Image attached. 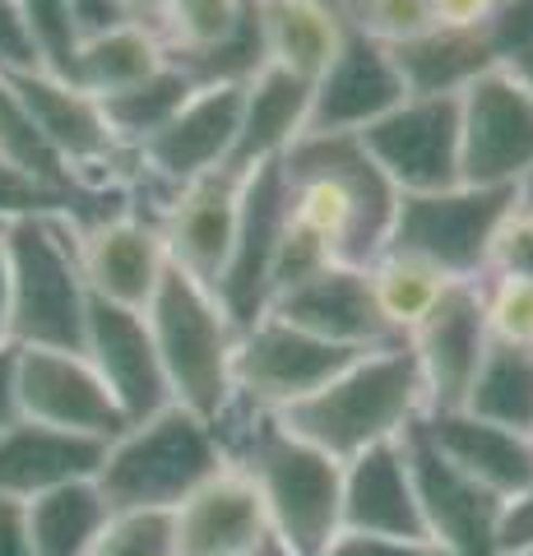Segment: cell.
I'll return each mask as SVG.
<instances>
[{"label":"cell","instance_id":"obj_1","mask_svg":"<svg viewBox=\"0 0 533 556\" xmlns=\"http://www.w3.org/2000/svg\"><path fill=\"white\" fill-rule=\"evenodd\" d=\"M223 464L246 473L265 506L269 533L292 556H316L343 529V464L302 441L279 413H265L232 394L214 417Z\"/></svg>","mask_w":533,"mask_h":556},{"label":"cell","instance_id":"obj_2","mask_svg":"<svg viewBox=\"0 0 533 556\" xmlns=\"http://www.w3.org/2000/svg\"><path fill=\"white\" fill-rule=\"evenodd\" d=\"M288 218L316 237L339 265L367 269L390 247L399 190L357 135H302L283 159Z\"/></svg>","mask_w":533,"mask_h":556},{"label":"cell","instance_id":"obj_3","mask_svg":"<svg viewBox=\"0 0 533 556\" xmlns=\"http://www.w3.org/2000/svg\"><path fill=\"white\" fill-rule=\"evenodd\" d=\"M427 417V390L408 343H385L353 357L330 386L306 404L288 408L283 422L330 459L348 464L371 445L399 441L413 422Z\"/></svg>","mask_w":533,"mask_h":556},{"label":"cell","instance_id":"obj_4","mask_svg":"<svg viewBox=\"0 0 533 556\" xmlns=\"http://www.w3.org/2000/svg\"><path fill=\"white\" fill-rule=\"evenodd\" d=\"M144 325L167 371L172 404L214 422L237 394L232 357H237V339H242V329L223 311L218 292L204 288L200 278L181 274L177 265H167L158 292L144 306Z\"/></svg>","mask_w":533,"mask_h":556},{"label":"cell","instance_id":"obj_5","mask_svg":"<svg viewBox=\"0 0 533 556\" xmlns=\"http://www.w3.org/2000/svg\"><path fill=\"white\" fill-rule=\"evenodd\" d=\"M10 260V343L84 353L89 283L79 269V232L71 218H20L0 228Z\"/></svg>","mask_w":533,"mask_h":556},{"label":"cell","instance_id":"obj_6","mask_svg":"<svg viewBox=\"0 0 533 556\" xmlns=\"http://www.w3.org/2000/svg\"><path fill=\"white\" fill-rule=\"evenodd\" d=\"M223 468L214 427L191 408L172 404L163 413L130 422L107 441L98 464V492L112 510H177L200 482Z\"/></svg>","mask_w":533,"mask_h":556},{"label":"cell","instance_id":"obj_7","mask_svg":"<svg viewBox=\"0 0 533 556\" xmlns=\"http://www.w3.org/2000/svg\"><path fill=\"white\" fill-rule=\"evenodd\" d=\"M515 190L492 186H450L432 195H399L390 247L436 265L455 283H478L487 274L492 237L510 214Z\"/></svg>","mask_w":533,"mask_h":556},{"label":"cell","instance_id":"obj_8","mask_svg":"<svg viewBox=\"0 0 533 556\" xmlns=\"http://www.w3.org/2000/svg\"><path fill=\"white\" fill-rule=\"evenodd\" d=\"M524 172H533V84L520 65H492L459 93V177L515 190Z\"/></svg>","mask_w":533,"mask_h":556},{"label":"cell","instance_id":"obj_9","mask_svg":"<svg viewBox=\"0 0 533 556\" xmlns=\"http://www.w3.org/2000/svg\"><path fill=\"white\" fill-rule=\"evenodd\" d=\"M353 357L363 353L339 348L330 339L312 334V329L288 325L283 316H261L237 339L232 386H237V399L283 417L288 408L306 404L316 390L330 386Z\"/></svg>","mask_w":533,"mask_h":556},{"label":"cell","instance_id":"obj_10","mask_svg":"<svg viewBox=\"0 0 533 556\" xmlns=\"http://www.w3.org/2000/svg\"><path fill=\"white\" fill-rule=\"evenodd\" d=\"M399 195H432L459 186V93L404 98L357 135Z\"/></svg>","mask_w":533,"mask_h":556},{"label":"cell","instance_id":"obj_11","mask_svg":"<svg viewBox=\"0 0 533 556\" xmlns=\"http://www.w3.org/2000/svg\"><path fill=\"white\" fill-rule=\"evenodd\" d=\"M283 232H288V172L279 159L242 177L232 251L214 283L218 302L237 329L255 325L269 311V274H274V255H279Z\"/></svg>","mask_w":533,"mask_h":556},{"label":"cell","instance_id":"obj_12","mask_svg":"<svg viewBox=\"0 0 533 556\" xmlns=\"http://www.w3.org/2000/svg\"><path fill=\"white\" fill-rule=\"evenodd\" d=\"M20 404L28 422L102 445L126 431V417L93 371V362L71 348H20Z\"/></svg>","mask_w":533,"mask_h":556},{"label":"cell","instance_id":"obj_13","mask_svg":"<svg viewBox=\"0 0 533 556\" xmlns=\"http://www.w3.org/2000/svg\"><path fill=\"white\" fill-rule=\"evenodd\" d=\"M242 93L246 84H204V89H195L186 98V108L135 153L144 177L163 186L167 195H177L181 186L228 167L237 126H242Z\"/></svg>","mask_w":533,"mask_h":556},{"label":"cell","instance_id":"obj_14","mask_svg":"<svg viewBox=\"0 0 533 556\" xmlns=\"http://www.w3.org/2000/svg\"><path fill=\"white\" fill-rule=\"evenodd\" d=\"M404 455L418 486V506L427 525V543H441L459 556H496V519H502V496L464 478L459 468L432 445L422 422L404 431Z\"/></svg>","mask_w":533,"mask_h":556},{"label":"cell","instance_id":"obj_15","mask_svg":"<svg viewBox=\"0 0 533 556\" xmlns=\"http://www.w3.org/2000/svg\"><path fill=\"white\" fill-rule=\"evenodd\" d=\"M408 98L399 61L385 42H371L363 33H348L330 70L312 84V112L306 135H363L371 121H381Z\"/></svg>","mask_w":533,"mask_h":556},{"label":"cell","instance_id":"obj_16","mask_svg":"<svg viewBox=\"0 0 533 556\" xmlns=\"http://www.w3.org/2000/svg\"><path fill=\"white\" fill-rule=\"evenodd\" d=\"M84 357L93 362L102 386L116 399L126 427L172 408V386L158 362V348L144 325V311H126L112 302H89V325H84Z\"/></svg>","mask_w":533,"mask_h":556},{"label":"cell","instance_id":"obj_17","mask_svg":"<svg viewBox=\"0 0 533 556\" xmlns=\"http://www.w3.org/2000/svg\"><path fill=\"white\" fill-rule=\"evenodd\" d=\"M487 348H492V339H487L478 283H455L441 298V306L422 320L418 334L408 339V353L418 362V376L427 390V413L464 408Z\"/></svg>","mask_w":533,"mask_h":556},{"label":"cell","instance_id":"obj_18","mask_svg":"<svg viewBox=\"0 0 533 556\" xmlns=\"http://www.w3.org/2000/svg\"><path fill=\"white\" fill-rule=\"evenodd\" d=\"M75 232H79V269L84 283H89V298L126 311H144L172 265L158 223L130 208V214L102 218Z\"/></svg>","mask_w":533,"mask_h":556},{"label":"cell","instance_id":"obj_19","mask_svg":"<svg viewBox=\"0 0 533 556\" xmlns=\"http://www.w3.org/2000/svg\"><path fill=\"white\" fill-rule=\"evenodd\" d=\"M343 529L390 538V543L418 547L427 543L418 486H413V468L404 455V437L390 445H371L357 459L343 464V501H339Z\"/></svg>","mask_w":533,"mask_h":556},{"label":"cell","instance_id":"obj_20","mask_svg":"<svg viewBox=\"0 0 533 556\" xmlns=\"http://www.w3.org/2000/svg\"><path fill=\"white\" fill-rule=\"evenodd\" d=\"M237 204H242V177L210 172V177L181 186L158 218L167 260L181 274L200 278L204 288H214L223 265H228L232 232H237Z\"/></svg>","mask_w":533,"mask_h":556},{"label":"cell","instance_id":"obj_21","mask_svg":"<svg viewBox=\"0 0 533 556\" xmlns=\"http://www.w3.org/2000/svg\"><path fill=\"white\" fill-rule=\"evenodd\" d=\"M265 316H283L288 325L312 329V334L330 339L339 348H353V353H371V348L399 343V339H390L381 311H376V302H371L367 269H357V265L320 269L316 278L288 288Z\"/></svg>","mask_w":533,"mask_h":556},{"label":"cell","instance_id":"obj_22","mask_svg":"<svg viewBox=\"0 0 533 556\" xmlns=\"http://www.w3.org/2000/svg\"><path fill=\"white\" fill-rule=\"evenodd\" d=\"M177 556H251L269 538L265 506L246 473L223 464L172 510Z\"/></svg>","mask_w":533,"mask_h":556},{"label":"cell","instance_id":"obj_23","mask_svg":"<svg viewBox=\"0 0 533 556\" xmlns=\"http://www.w3.org/2000/svg\"><path fill=\"white\" fill-rule=\"evenodd\" d=\"M422 431L432 437V445L450 459L464 478H473L478 486H487L492 496H515L533 482V437L506 431L483 417L450 408V413H427Z\"/></svg>","mask_w":533,"mask_h":556},{"label":"cell","instance_id":"obj_24","mask_svg":"<svg viewBox=\"0 0 533 556\" xmlns=\"http://www.w3.org/2000/svg\"><path fill=\"white\" fill-rule=\"evenodd\" d=\"M102 441L71 437V431L42 427V422H14L0 437V501H33L42 492H56L65 482L98 478Z\"/></svg>","mask_w":533,"mask_h":556},{"label":"cell","instance_id":"obj_25","mask_svg":"<svg viewBox=\"0 0 533 556\" xmlns=\"http://www.w3.org/2000/svg\"><path fill=\"white\" fill-rule=\"evenodd\" d=\"M306 112H312V84L279 65H265L242 93V126L223 172L251 177L255 167L288 159V149L306 135Z\"/></svg>","mask_w":533,"mask_h":556},{"label":"cell","instance_id":"obj_26","mask_svg":"<svg viewBox=\"0 0 533 556\" xmlns=\"http://www.w3.org/2000/svg\"><path fill=\"white\" fill-rule=\"evenodd\" d=\"M261 24L269 65H279L306 84H316L330 70L343 38H348L330 0H261Z\"/></svg>","mask_w":533,"mask_h":556},{"label":"cell","instance_id":"obj_27","mask_svg":"<svg viewBox=\"0 0 533 556\" xmlns=\"http://www.w3.org/2000/svg\"><path fill=\"white\" fill-rule=\"evenodd\" d=\"M172 61L167 42L158 38V28L149 24H122L98 38H84L71 65V84H79L84 93H93L98 102L112 93H126L130 84H140Z\"/></svg>","mask_w":533,"mask_h":556},{"label":"cell","instance_id":"obj_28","mask_svg":"<svg viewBox=\"0 0 533 556\" xmlns=\"http://www.w3.org/2000/svg\"><path fill=\"white\" fill-rule=\"evenodd\" d=\"M367 283H371V302L381 311L390 339L408 343L422 329V320L441 306L445 292L455 288V278H445L436 265H427L418 255L385 247L367 265Z\"/></svg>","mask_w":533,"mask_h":556},{"label":"cell","instance_id":"obj_29","mask_svg":"<svg viewBox=\"0 0 533 556\" xmlns=\"http://www.w3.org/2000/svg\"><path fill=\"white\" fill-rule=\"evenodd\" d=\"M107 515L112 506L102 501L93 478L65 482L56 492L24 501V529H28L33 556H89Z\"/></svg>","mask_w":533,"mask_h":556},{"label":"cell","instance_id":"obj_30","mask_svg":"<svg viewBox=\"0 0 533 556\" xmlns=\"http://www.w3.org/2000/svg\"><path fill=\"white\" fill-rule=\"evenodd\" d=\"M399 61L408 98H441V93H464L469 84L496 65L492 47L483 33H422L404 47H390Z\"/></svg>","mask_w":533,"mask_h":556},{"label":"cell","instance_id":"obj_31","mask_svg":"<svg viewBox=\"0 0 533 556\" xmlns=\"http://www.w3.org/2000/svg\"><path fill=\"white\" fill-rule=\"evenodd\" d=\"M464 413L533 437V348L492 343L464 399Z\"/></svg>","mask_w":533,"mask_h":556},{"label":"cell","instance_id":"obj_32","mask_svg":"<svg viewBox=\"0 0 533 556\" xmlns=\"http://www.w3.org/2000/svg\"><path fill=\"white\" fill-rule=\"evenodd\" d=\"M195 93V84L191 75H186L181 65H163L158 75H149L140 84H130L126 93H112V98H102V116H107V126L112 135L122 139V144L130 153H140L153 135H158L172 116H177L186 108V98Z\"/></svg>","mask_w":533,"mask_h":556},{"label":"cell","instance_id":"obj_33","mask_svg":"<svg viewBox=\"0 0 533 556\" xmlns=\"http://www.w3.org/2000/svg\"><path fill=\"white\" fill-rule=\"evenodd\" d=\"M172 65H181L186 75H191L195 89H204V84H251L269 65L261 0H251L242 24H237L223 42L204 47V51H191V56H172Z\"/></svg>","mask_w":533,"mask_h":556},{"label":"cell","instance_id":"obj_34","mask_svg":"<svg viewBox=\"0 0 533 556\" xmlns=\"http://www.w3.org/2000/svg\"><path fill=\"white\" fill-rule=\"evenodd\" d=\"M0 159L56 190H84V186H75L71 167L56 159V149L47 144V135L38 130V121L24 108L20 89H14L5 75H0Z\"/></svg>","mask_w":533,"mask_h":556},{"label":"cell","instance_id":"obj_35","mask_svg":"<svg viewBox=\"0 0 533 556\" xmlns=\"http://www.w3.org/2000/svg\"><path fill=\"white\" fill-rule=\"evenodd\" d=\"M246 5L251 0H167L158 38L167 42L172 56H191V51H204L228 38L242 24Z\"/></svg>","mask_w":533,"mask_h":556},{"label":"cell","instance_id":"obj_36","mask_svg":"<svg viewBox=\"0 0 533 556\" xmlns=\"http://www.w3.org/2000/svg\"><path fill=\"white\" fill-rule=\"evenodd\" d=\"M348 33H363L371 42L404 47L422 33H432V10L427 0H330Z\"/></svg>","mask_w":533,"mask_h":556},{"label":"cell","instance_id":"obj_37","mask_svg":"<svg viewBox=\"0 0 533 556\" xmlns=\"http://www.w3.org/2000/svg\"><path fill=\"white\" fill-rule=\"evenodd\" d=\"M478 298H483V320L492 343L533 348V278L483 274L478 278Z\"/></svg>","mask_w":533,"mask_h":556},{"label":"cell","instance_id":"obj_38","mask_svg":"<svg viewBox=\"0 0 533 556\" xmlns=\"http://www.w3.org/2000/svg\"><path fill=\"white\" fill-rule=\"evenodd\" d=\"M89 556H177L167 510H112Z\"/></svg>","mask_w":533,"mask_h":556},{"label":"cell","instance_id":"obj_39","mask_svg":"<svg viewBox=\"0 0 533 556\" xmlns=\"http://www.w3.org/2000/svg\"><path fill=\"white\" fill-rule=\"evenodd\" d=\"M20 10H24V20L33 28V42H38V51H42V70L71 79L79 38H75V24H71L65 0H20Z\"/></svg>","mask_w":533,"mask_h":556},{"label":"cell","instance_id":"obj_40","mask_svg":"<svg viewBox=\"0 0 533 556\" xmlns=\"http://www.w3.org/2000/svg\"><path fill=\"white\" fill-rule=\"evenodd\" d=\"M487 274L533 278V208L510 204V214L502 218V228H496V237H492Z\"/></svg>","mask_w":533,"mask_h":556},{"label":"cell","instance_id":"obj_41","mask_svg":"<svg viewBox=\"0 0 533 556\" xmlns=\"http://www.w3.org/2000/svg\"><path fill=\"white\" fill-rule=\"evenodd\" d=\"M42 70V51L33 42L20 0H0V75H33Z\"/></svg>","mask_w":533,"mask_h":556},{"label":"cell","instance_id":"obj_42","mask_svg":"<svg viewBox=\"0 0 533 556\" xmlns=\"http://www.w3.org/2000/svg\"><path fill=\"white\" fill-rule=\"evenodd\" d=\"M496 556H533V482L502 501L496 519Z\"/></svg>","mask_w":533,"mask_h":556},{"label":"cell","instance_id":"obj_43","mask_svg":"<svg viewBox=\"0 0 533 556\" xmlns=\"http://www.w3.org/2000/svg\"><path fill=\"white\" fill-rule=\"evenodd\" d=\"M506 0H427L436 33H483Z\"/></svg>","mask_w":533,"mask_h":556},{"label":"cell","instance_id":"obj_44","mask_svg":"<svg viewBox=\"0 0 533 556\" xmlns=\"http://www.w3.org/2000/svg\"><path fill=\"white\" fill-rule=\"evenodd\" d=\"M65 10H71V24H75V38L79 42L130 24V14H126L122 0H65Z\"/></svg>","mask_w":533,"mask_h":556},{"label":"cell","instance_id":"obj_45","mask_svg":"<svg viewBox=\"0 0 533 556\" xmlns=\"http://www.w3.org/2000/svg\"><path fill=\"white\" fill-rule=\"evenodd\" d=\"M418 547H422V543H418ZM316 556H413V547H408V543H390V538H371V533L339 529Z\"/></svg>","mask_w":533,"mask_h":556},{"label":"cell","instance_id":"obj_46","mask_svg":"<svg viewBox=\"0 0 533 556\" xmlns=\"http://www.w3.org/2000/svg\"><path fill=\"white\" fill-rule=\"evenodd\" d=\"M24 422V404H20V348L0 343V437Z\"/></svg>","mask_w":533,"mask_h":556},{"label":"cell","instance_id":"obj_47","mask_svg":"<svg viewBox=\"0 0 533 556\" xmlns=\"http://www.w3.org/2000/svg\"><path fill=\"white\" fill-rule=\"evenodd\" d=\"M0 556H33L20 501H0Z\"/></svg>","mask_w":533,"mask_h":556},{"label":"cell","instance_id":"obj_48","mask_svg":"<svg viewBox=\"0 0 533 556\" xmlns=\"http://www.w3.org/2000/svg\"><path fill=\"white\" fill-rule=\"evenodd\" d=\"M0 343H10V260H5V237H0Z\"/></svg>","mask_w":533,"mask_h":556},{"label":"cell","instance_id":"obj_49","mask_svg":"<svg viewBox=\"0 0 533 556\" xmlns=\"http://www.w3.org/2000/svg\"><path fill=\"white\" fill-rule=\"evenodd\" d=\"M126 5V14L135 24H149V28H158V20H163V10H167V0H122Z\"/></svg>","mask_w":533,"mask_h":556},{"label":"cell","instance_id":"obj_50","mask_svg":"<svg viewBox=\"0 0 533 556\" xmlns=\"http://www.w3.org/2000/svg\"><path fill=\"white\" fill-rule=\"evenodd\" d=\"M515 204H520V208H533V172H524L520 186H515Z\"/></svg>","mask_w":533,"mask_h":556},{"label":"cell","instance_id":"obj_51","mask_svg":"<svg viewBox=\"0 0 533 556\" xmlns=\"http://www.w3.org/2000/svg\"><path fill=\"white\" fill-rule=\"evenodd\" d=\"M251 556H292V552H288V547L279 543V538H274V533H269V538H265V543H261V547H255Z\"/></svg>","mask_w":533,"mask_h":556},{"label":"cell","instance_id":"obj_52","mask_svg":"<svg viewBox=\"0 0 533 556\" xmlns=\"http://www.w3.org/2000/svg\"><path fill=\"white\" fill-rule=\"evenodd\" d=\"M413 556H459V552L441 547V543H422V547H413Z\"/></svg>","mask_w":533,"mask_h":556},{"label":"cell","instance_id":"obj_53","mask_svg":"<svg viewBox=\"0 0 533 556\" xmlns=\"http://www.w3.org/2000/svg\"><path fill=\"white\" fill-rule=\"evenodd\" d=\"M520 70H524V75H529V84H533V61H529V65H520Z\"/></svg>","mask_w":533,"mask_h":556}]
</instances>
